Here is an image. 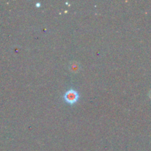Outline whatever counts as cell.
<instances>
[{"label": "cell", "instance_id": "1", "mask_svg": "<svg viewBox=\"0 0 151 151\" xmlns=\"http://www.w3.org/2000/svg\"><path fill=\"white\" fill-rule=\"evenodd\" d=\"M63 98L66 103H69V104H74L78 101V98H79V94H78V91H76L75 90L70 89L65 93Z\"/></svg>", "mask_w": 151, "mask_h": 151}, {"label": "cell", "instance_id": "2", "mask_svg": "<svg viewBox=\"0 0 151 151\" xmlns=\"http://www.w3.org/2000/svg\"><path fill=\"white\" fill-rule=\"evenodd\" d=\"M70 69L72 72H76L79 70V65H78V63L76 62H73L70 64Z\"/></svg>", "mask_w": 151, "mask_h": 151}]
</instances>
